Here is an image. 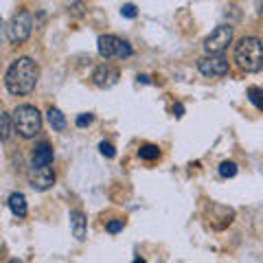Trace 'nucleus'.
Returning a JSON list of instances; mask_svg holds the SVG:
<instances>
[{"instance_id": "19", "label": "nucleus", "mask_w": 263, "mask_h": 263, "mask_svg": "<svg viewBox=\"0 0 263 263\" xmlns=\"http://www.w3.org/2000/svg\"><path fill=\"white\" fill-rule=\"evenodd\" d=\"M95 121V114H79L77 117V127H86Z\"/></svg>"}, {"instance_id": "17", "label": "nucleus", "mask_w": 263, "mask_h": 263, "mask_svg": "<svg viewBox=\"0 0 263 263\" xmlns=\"http://www.w3.org/2000/svg\"><path fill=\"white\" fill-rule=\"evenodd\" d=\"M219 176L221 178H235L237 176V164L235 162H221L219 164Z\"/></svg>"}, {"instance_id": "20", "label": "nucleus", "mask_w": 263, "mask_h": 263, "mask_svg": "<svg viewBox=\"0 0 263 263\" xmlns=\"http://www.w3.org/2000/svg\"><path fill=\"white\" fill-rule=\"evenodd\" d=\"M121 15L123 18H136V7L134 5H123Z\"/></svg>"}, {"instance_id": "14", "label": "nucleus", "mask_w": 263, "mask_h": 263, "mask_svg": "<svg viewBox=\"0 0 263 263\" xmlns=\"http://www.w3.org/2000/svg\"><path fill=\"white\" fill-rule=\"evenodd\" d=\"M48 123H51V127L55 132H62L66 127V117L57 108H51V110H48Z\"/></svg>"}, {"instance_id": "16", "label": "nucleus", "mask_w": 263, "mask_h": 263, "mask_svg": "<svg viewBox=\"0 0 263 263\" xmlns=\"http://www.w3.org/2000/svg\"><path fill=\"white\" fill-rule=\"evenodd\" d=\"M248 99L254 103V108L257 110H263V90L261 88H257V86L248 88Z\"/></svg>"}, {"instance_id": "13", "label": "nucleus", "mask_w": 263, "mask_h": 263, "mask_svg": "<svg viewBox=\"0 0 263 263\" xmlns=\"http://www.w3.org/2000/svg\"><path fill=\"white\" fill-rule=\"evenodd\" d=\"M13 132V117L7 112H0V141H9Z\"/></svg>"}, {"instance_id": "18", "label": "nucleus", "mask_w": 263, "mask_h": 263, "mask_svg": "<svg viewBox=\"0 0 263 263\" xmlns=\"http://www.w3.org/2000/svg\"><path fill=\"white\" fill-rule=\"evenodd\" d=\"M99 149H101V154L105 156V158H114V156H117V152H114V145L112 143H101V145H99Z\"/></svg>"}, {"instance_id": "1", "label": "nucleus", "mask_w": 263, "mask_h": 263, "mask_svg": "<svg viewBox=\"0 0 263 263\" xmlns=\"http://www.w3.org/2000/svg\"><path fill=\"white\" fill-rule=\"evenodd\" d=\"M37 77H40V68L37 64L31 60V57H18L7 70V77H5V84L7 90L15 97H24L33 92V88L37 84Z\"/></svg>"}, {"instance_id": "11", "label": "nucleus", "mask_w": 263, "mask_h": 263, "mask_svg": "<svg viewBox=\"0 0 263 263\" xmlns=\"http://www.w3.org/2000/svg\"><path fill=\"white\" fill-rule=\"evenodd\" d=\"M70 228H72V235H75L77 241H84L86 239V233H88V219L81 211H70Z\"/></svg>"}, {"instance_id": "6", "label": "nucleus", "mask_w": 263, "mask_h": 263, "mask_svg": "<svg viewBox=\"0 0 263 263\" xmlns=\"http://www.w3.org/2000/svg\"><path fill=\"white\" fill-rule=\"evenodd\" d=\"M230 42H233V27L221 24V27L213 29L211 35L204 40V51H206L209 55H219V53L226 51Z\"/></svg>"}, {"instance_id": "5", "label": "nucleus", "mask_w": 263, "mask_h": 263, "mask_svg": "<svg viewBox=\"0 0 263 263\" xmlns=\"http://www.w3.org/2000/svg\"><path fill=\"white\" fill-rule=\"evenodd\" d=\"M31 31H33V18L27 9H22L11 18L9 27H7V35H9L11 44H22L29 40Z\"/></svg>"}, {"instance_id": "15", "label": "nucleus", "mask_w": 263, "mask_h": 263, "mask_svg": "<svg viewBox=\"0 0 263 263\" xmlns=\"http://www.w3.org/2000/svg\"><path fill=\"white\" fill-rule=\"evenodd\" d=\"M138 156H141L143 160H158L160 158V149L156 145H143L141 149H138Z\"/></svg>"}, {"instance_id": "4", "label": "nucleus", "mask_w": 263, "mask_h": 263, "mask_svg": "<svg viewBox=\"0 0 263 263\" xmlns=\"http://www.w3.org/2000/svg\"><path fill=\"white\" fill-rule=\"evenodd\" d=\"M97 48L103 60H125V57L132 55V46L117 35H101L97 42Z\"/></svg>"}, {"instance_id": "9", "label": "nucleus", "mask_w": 263, "mask_h": 263, "mask_svg": "<svg viewBox=\"0 0 263 263\" xmlns=\"http://www.w3.org/2000/svg\"><path fill=\"white\" fill-rule=\"evenodd\" d=\"M119 68L112 64H101L97 66V70L92 72V84L97 88H112L119 81Z\"/></svg>"}, {"instance_id": "21", "label": "nucleus", "mask_w": 263, "mask_h": 263, "mask_svg": "<svg viewBox=\"0 0 263 263\" xmlns=\"http://www.w3.org/2000/svg\"><path fill=\"white\" fill-rule=\"evenodd\" d=\"M105 230H108V233H119V230H123V221L121 219H114V221H108V226H105Z\"/></svg>"}, {"instance_id": "8", "label": "nucleus", "mask_w": 263, "mask_h": 263, "mask_svg": "<svg viewBox=\"0 0 263 263\" xmlns=\"http://www.w3.org/2000/svg\"><path fill=\"white\" fill-rule=\"evenodd\" d=\"M29 184L35 189V191H46L55 184V171L51 164H42V167H33L29 169Z\"/></svg>"}, {"instance_id": "10", "label": "nucleus", "mask_w": 263, "mask_h": 263, "mask_svg": "<svg viewBox=\"0 0 263 263\" xmlns=\"http://www.w3.org/2000/svg\"><path fill=\"white\" fill-rule=\"evenodd\" d=\"M31 164L35 167H42V164H53V147L48 143H40L33 147L31 154Z\"/></svg>"}, {"instance_id": "23", "label": "nucleus", "mask_w": 263, "mask_h": 263, "mask_svg": "<svg viewBox=\"0 0 263 263\" xmlns=\"http://www.w3.org/2000/svg\"><path fill=\"white\" fill-rule=\"evenodd\" d=\"M0 40H3V18H0Z\"/></svg>"}, {"instance_id": "3", "label": "nucleus", "mask_w": 263, "mask_h": 263, "mask_svg": "<svg viewBox=\"0 0 263 263\" xmlns=\"http://www.w3.org/2000/svg\"><path fill=\"white\" fill-rule=\"evenodd\" d=\"M13 127L22 138H33L42 129V114L33 105H18L13 110Z\"/></svg>"}, {"instance_id": "2", "label": "nucleus", "mask_w": 263, "mask_h": 263, "mask_svg": "<svg viewBox=\"0 0 263 263\" xmlns=\"http://www.w3.org/2000/svg\"><path fill=\"white\" fill-rule=\"evenodd\" d=\"M235 62L243 72H259L263 68V44L259 37H241L235 46Z\"/></svg>"}, {"instance_id": "22", "label": "nucleus", "mask_w": 263, "mask_h": 263, "mask_svg": "<svg viewBox=\"0 0 263 263\" xmlns=\"http://www.w3.org/2000/svg\"><path fill=\"white\" fill-rule=\"evenodd\" d=\"M182 112H184V108H182V105H174V114H176V117H182Z\"/></svg>"}, {"instance_id": "12", "label": "nucleus", "mask_w": 263, "mask_h": 263, "mask_svg": "<svg viewBox=\"0 0 263 263\" xmlns=\"http://www.w3.org/2000/svg\"><path fill=\"white\" fill-rule=\"evenodd\" d=\"M9 209H11V213L15 217H24V215H27V200H24L22 193H11Z\"/></svg>"}, {"instance_id": "7", "label": "nucleus", "mask_w": 263, "mask_h": 263, "mask_svg": "<svg viewBox=\"0 0 263 263\" xmlns=\"http://www.w3.org/2000/svg\"><path fill=\"white\" fill-rule=\"evenodd\" d=\"M197 70L202 72L204 77H224L228 75V60L219 55H206L197 62Z\"/></svg>"}]
</instances>
